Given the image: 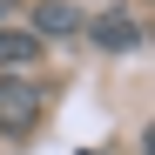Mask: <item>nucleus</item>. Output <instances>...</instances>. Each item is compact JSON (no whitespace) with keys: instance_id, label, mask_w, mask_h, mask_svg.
Masks as SVG:
<instances>
[{"instance_id":"obj_1","label":"nucleus","mask_w":155,"mask_h":155,"mask_svg":"<svg viewBox=\"0 0 155 155\" xmlns=\"http://www.w3.org/2000/svg\"><path fill=\"white\" fill-rule=\"evenodd\" d=\"M41 128V81L0 74V135H34Z\"/></svg>"},{"instance_id":"obj_2","label":"nucleus","mask_w":155,"mask_h":155,"mask_svg":"<svg viewBox=\"0 0 155 155\" xmlns=\"http://www.w3.org/2000/svg\"><path fill=\"white\" fill-rule=\"evenodd\" d=\"M88 34H94L101 47H135V41H142V27H135V14H101V20H94Z\"/></svg>"},{"instance_id":"obj_3","label":"nucleus","mask_w":155,"mask_h":155,"mask_svg":"<svg viewBox=\"0 0 155 155\" xmlns=\"http://www.w3.org/2000/svg\"><path fill=\"white\" fill-rule=\"evenodd\" d=\"M41 54V41L34 34H14V27H0V68H27Z\"/></svg>"},{"instance_id":"obj_4","label":"nucleus","mask_w":155,"mask_h":155,"mask_svg":"<svg viewBox=\"0 0 155 155\" xmlns=\"http://www.w3.org/2000/svg\"><path fill=\"white\" fill-rule=\"evenodd\" d=\"M34 27H41V34H68V27H74V7H68V0H41ZM41 34H34V41H41Z\"/></svg>"}]
</instances>
